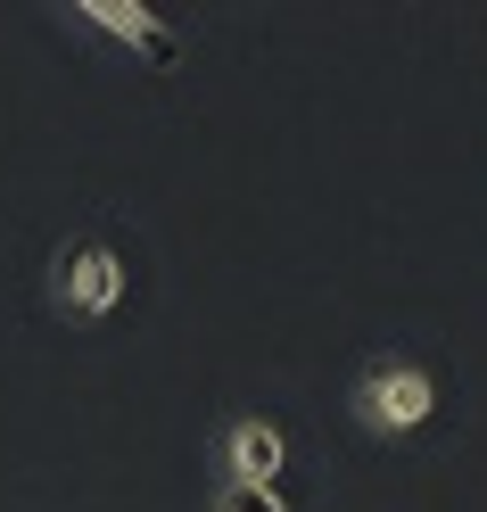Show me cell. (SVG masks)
<instances>
[{
	"mask_svg": "<svg viewBox=\"0 0 487 512\" xmlns=\"http://www.w3.org/2000/svg\"><path fill=\"white\" fill-rule=\"evenodd\" d=\"M347 413H355V430L380 438V446L421 438L438 422V372L421 356H372L355 372V389H347Z\"/></svg>",
	"mask_w": 487,
	"mask_h": 512,
	"instance_id": "6da1fadb",
	"label": "cell"
},
{
	"mask_svg": "<svg viewBox=\"0 0 487 512\" xmlns=\"http://www.w3.org/2000/svg\"><path fill=\"white\" fill-rule=\"evenodd\" d=\"M124 298H133V265H124V248L108 232H83L50 256V306L67 323H108Z\"/></svg>",
	"mask_w": 487,
	"mask_h": 512,
	"instance_id": "7a4b0ae2",
	"label": "cell"
},
{
	"mask_svg": "<svg viewBox=\"0 0 487 512\" xmlns=\"http://www.w3.org/2000/svg\"><path fill=\"white\" fill-rule=\"evenodd\" d=\"M289 471V438L273 413H223L215 430V479H232V488H281Z\"/></svg>",
	"mask_w": 487,
	"mask_h": 512,
	"instance_id": "3957f363",
	"label": "cell"
},
{
	"mask_svg": "<svg viewBox=\"0 0 487 512\" xmlns=\"http://www.w3.org/2000/svg\"><path fill=\"white\" fill-rule=\"evenodd\" d=\"M67 17L83 25V34H100V42H124L133 58H149V67H174L182 58V34L157 9H141V0H75Z\"/></svg>",
	"mask_w": 487,
	"mask_h": 512,
	"instance_id": "277c9868",
	"label": "cell"
},
{
	"mask_svg": "<svg viewBox=\"0 0 487 512\" xmlns=\"http://www.w3.org/2000/svg\"><path fill=\"white\" fill-rule=\"evenodd\" d=\"M207 512H298L281 488H232V479H215L207 488Z\"/></svg>",
	"mask_w": 487,
	"mask_h": 512,
	"instance_id": "5b68a950",
	"label": "cell"
}]
</instances>
